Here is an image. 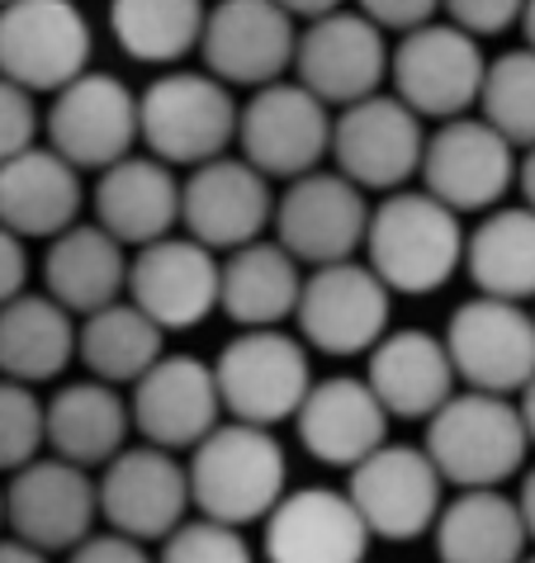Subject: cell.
Returning a JSON list of instances; mask_svg holds the SVG:
<instances>
[{
  "label": "cell",
  "instance_id": "cell-1",
  "mask_svg": "<svg viewBox=\"0 0 535 563\" xmlns=\"http://www.w3.org/2000/svg\"><path fill=\"white\" fill-rule=\"evenodd\" d=\"M469 232L432 190H393L370 213L365 265L393 294H436L465 265Z\"/></svg>",
  "mask_w": 535,
  "mask_h": 563
},
{
  "label": "cell",
  "instance_id": "cell-2",
  "mask_svg": "<svg viewBox=\"0 0 535 563\" xmlns=\"http://www.w3.org/2000/svg\"><path fill=\"white\" fill-rule=\"evenodd\" d=\"M290 460L285 445L271 435V427L251 421H218L190 450V497L199 516L228 526L265 521L275 503L290 488Z\"/></svg>",
  "mask_w": 535,
  "mask_h": 563
},
{
  "label": "cell",
  "instance_id": "cell-3",
  "mask_svg": "<svg viewBox=\"0 0 535 563\" xmlns=\"http://www.w3.org/2000/svg\"><path fill=\"white\" fill-rule=\"evenodd\" d=\"M427 455L436 460L440 478L455 488H502L512 474H522L531 431L522 402L507 394L465 388L436 417H427Z\"/></svg>",
  "mask_w": 535,
  "mask_h": 563
},
{
  "label": "cell",
  "instance_id": "cell-4",
  "mask_svg": "<svg viewBox=\"0 0 535 563\" xmlns=\"http://www.w3.org/2000/svg\"><path fill=\"white\" fill-rule=\"evenodd\" d=\"M223 412L251 427H275L304 408L313 388L308 341L290 336L280 327H242L214 360Z\"/></svg>",
  "mask_w": 535,
  "mask_h": 563
},
{
  "label": "cell",
  "instance_id": "cell-5",
  "mask_svg": "<svg viewBox=\"0 0 535 563\" xmlns=\"http://www.w3.org/2000/svg\"><path fill=\"white\" fill-rule=\"evenodd\" d=\"M143 104V143L171 166H204L238 143L242 109L232 86L214 71H166L138 96Z\"/></svg>",
  "mask_w": 535,
  "mask_h": 563
},
{
  "label": "cell",
  "instance_id": "cell-6",
  "mask_svg": "<svg viewBox=\"0 0 535 563\" xmlns=\"http://www.w3.org/2000/svg\"><path fill=\"white\" fill-rule=\"evenodd\" d=\"M389 76H393V96L407 109H417L422 119L446 123L479 109L488 57H483V43L474 34H465L460 24L432 20L422 29H407L393 43Z\"/></svg>",
  "mask_w": 535,
  "mask_h": 563
},
{
  "label": "cell",
  "instance_id": "cell-7",
  "mask_svg": "<svg viewBox=\"0 0 535 563\" xmlns=\"http://www.w3.org/2000/svg\"><path fill=\"white\" fill-rule=\"evenodd\" d=\"M332 104L318 100L298 81L256 86V96L242 104L238 147L256 170L271 180H298L318 170L323 156H332Z\"/></svg>",
  "mask_w": 535,
  "mask_h": 563
},
{
  "label": "cell",
  "instance_id": "cell-8",
  "mask_svg": "<svg viewBox=\"0 0 535 563\" xmlns=\"http://www.w3.org/2000/svg\"><path fill=\"white\" fill-rule=\"evenodd\" d=\"M422 156H427L422 114L384 90L346 104L332 123V162L365 195L407 190V180L422 176Z\"/></svg>",
  "mask_w": 535,
  "mask_h": 563
},
{
  "label": "cell",
  "instance_id": "cell-9",
  "mask_svg": "<svg viewBox=\"0 0 535 563\" xmlns=\"http://www.w3.org/2000/svg\"><path fill=\"white\" fill-rule=\"evenodd\" d=\"M389 308L393 289L370 265L332 261L313 265L298 294V336L323 355H365L389 336Z\"/></svg>",
  "mask_w": 535,
  "mask_h": 563
},
{
  "label": "cell",
  "instance_id": "cell-10",
  "mask_svg": "<svg viewBox=\"0 0 535 563\" xmlns=\"http://www.w3.org/2000/svg\"><path fill=\"white\" fill-rule=\"evenodd\" d=\"M96 516H100V483L90 478V468L62 455L29 460L6 483L10 536L29 540L43 554L76 550L86 536H96Z\"/></svg>",
  "mask_w": 535,
  "mask_h": 563
},
{
  "label": "cell",
  "instance_id": "cell-11",
  "mask_svg": "<svg viewBox=\"0 0 535 563\" xmlns=\"http://www.w3.org/2000/svg\"><path fill=\"white\" fill-rule=\"evenodd\" d=\"M374 205L341 170H308L275 199V242L298 265L351 261L365 246Z\"/></svg>",
  "mask_w": 535,
  "mask_h": 563
},
{
  "label": "cell",
  "instance_id": "cell-12",
  "mask_svg": "<svg viewBox=\"0 0 535 563\" xmlns=\"http://www.w3.org/2000/svg\"><path fill=\"white\" fill-rule=\"evenodd\" d=\"M446 346L465 388L512 398L535 379V312L526 303L479 294L450 312Z\"/></svg>",
  "mask_w": 535,
  "mask_h": 563
},
{
  "label": "cell",
  "instance_id": "cell-13",
  "mask_svg": "<svg viewBox=\"0 0 535 563\" xmlns=\"http://www.w3.org/2000/svg\"><path fill=\"white\" fill-rule=\"evenodd\" d=\"M351 493L356 511L365 516L370 536L380 540H417L436 530V516L446 507V478H440L427 445H398L384 441L370 460L351 468Z\"/></svg>",
  "mask_w": 535,
  "mask_h": 563
},
{
  "label": "cell",
  "instance_id": "cell-14",
  "mask_svg": "<svg viewBox=\"0 0 535 563\" xmlns=\"http://www.w3.org/2000/svg\"><path fill=\"white\" fill-rule=\"evenodd\" d=\"M43 123H48V147L81 170L114 166L143 143V104L109 71H81L67 81Z\"/></svg>",
  "mask_w": 535,
  "mask_h": 563
},
{
  "label": "cell",
  "instance_id": "cell-15",
  "mask_svg": "<svg viewBox=\"0 0 535 563\" xmlns=\"http://www.w3.org/2000/svg\"><path fill=\"white\" fill-rule=\"evenodd\" d=\"M90 24L76 0H10L0 5V76L34 96H57L90 62Z\"/></svg>",
  "mask_w": 535,
  "mask_h": 563
},
{
  "label": "cell",
  "instance_id": "cell-16",
  "mask_svg": "<svg viewBox=\"0 0 535 563\" xmlns=\"http://www.w3.org/2000/svg\"><path fill=\"white\" fill-rule=\"evenodd\" d=\"M204 71L228 86L285 81L298 57V20L280 0H214L204 20Z\"/></svg>",
  "mask_w": 535,
  "mask_h": 563
},
{
  "label": "cell",
  "instance_id": "cell-17",
  "mask_svg": "<svg viewBox=\"0 0 535 563\" xmlns=\"http://www.w3.org/2000/svg\"><path fill=\"white\" fill-rule=\"evenodd\" d=\"M516 147L483 114L436 123L422 156V190H432L455 213H483L516 185Z\"/></svg>",
  "mask_w": 535,
  "mask_h": 563
},
{
  "label": "cell",
  "instance_id": "cell-18",
  "mask_svg": "<svg viewBox=\"0 0 535 563\" xmlns=\"http://www.w3.org/2000/svg\"><path fill=\"white\" fill-rule=\"evenodd\" d=\"M190 464L162 445H123L100 474V516L109 530L162 544L190 516Z\"/></svg>",
  "mask_w": 535,
  "mask_h": 563
},
{
  "label": "cell",
  "instance_id": "cell-19",
  "mask_svg": "<svg viewBox=\"0 0 535 563\" xmlns=\"http://www.w3.org/2000/svg\"><path fill=\"white\" fill-rule=\"evenodd\" d=\"M389 38L384 29L360 10H332L304 24L298 34L294 76L327 104H356L365 96H380V81L389 76Z\"/></svg>",
  "mask_w": 535,
  "mask_h": 563
},
{
  "label": "cell",
  "instance_id": "cell-20",
  "mask_svg": "<svg viewBox=\"0 0 535 563\" xmlns=\"http://www.w3.org/2000/svg\"><path fill=\"white\" fill-rule=\"evenodd\" d=\"M129 299L162 332L199 327L223 299V261L190 232H171L162 242L138 246L129 265Z\"/></svg>",
  "mask_w": 535,
  "mask_h": 563
},
{
  "label": "cell",
  "instance_id": "cell-21",
  "mask_svg": "<svg viewBox=\"0 0 535 563\" xmlns=\"http://www.w3.org/2000/svg\"><path fill=\"white\" fill-rule=\"evenodd\" d=\"M275 223V190L271 176L256 170L247 156H214L190 170L185 180V205L181 228L199 238L214 252H238V246L256 242L265 228Z\"/></svg>",
  "mask_w": 535,
  "mask_h": 563
},
{
  "label": "cell",
  "instance_id": "cell-22",
  "mask_svg": "<svg viewBox=\"0 0 535 563\" xmlns=\"http://www.w3.org/2000/svg\"><path fill=\"white\" fill-rule=\"evenodd\" d=\"M133 431L162 450H195L218 421H223V394H218L214 365L195 355H162L133 384Z\"/></svg>",
  "mask_w": 535,
  "mask_h": 563
},
{
  "label": "cell",
  "instance_id": "cell-23",
  "mask_svg": "<svg viewBox=\"0 0 535 563\" xmlns=\"http://www.w3.org/2000/svg\"><path fill=\"white\" fill-rule=\"evenodd\" d=\"M370 526L341 488H294L265 516L271 563H365Z\"/></svg>",
  "mask_w": 535,
  "mask_h": 563
},
{
  "label": "cell",
  "instance_id": "cell-24",
  "mask_svg": "<svg viewBox=\"0 0 535 563\" xmlns=\"http://www.w3.org/2000/svg\"><path fill=\"white\" fill-rule=\"evenodd\" d=\"M294 427L318 464L356 468L389 441V408L370 388V379L332 374V379H313Z\"/></svg>",
  "mask_w": 535,
  "mask_h": 563
},
{
  "label": "cell",
  "instance_id": "cell-25",
  "mask_svg": "<svg viewBox=\"0 0 535 563\" xmlns=\"http://www.w3.org/2000/svg\"><path fill=\"white\" fill-rule=\"evenodd\" d=\"M185 185L162 156H138L129 152L123 162L105 166L96 180V223L114 232L123 246H148L162 242L181 228Z\"/></svg>",
  "mask_w": 535,
  "mask_h": 563
},
{
  "label": "cell",
  "instance_id": "cell-26",
  "mask_svg": "<svg viewBox=\"0 0 535 563\" xmlns=\"http://www.w3.org/2000/svg\"><path fill=\"white\" fill-rule=\"evenodd\" d=\"M365 379L374 394H380L389 417L427 421L455 398V379H460V374H455L446 336L407 327V332H389L380 346L370 351Z\"/></svg>",
  "mask_w": 535,
  "mask_h": 563
},
{
  "label": "cell",
  "instance_id": "cell-27",
  "mask_svg": "<svg viewBox=\"0 0 535 563\" xmlns=\"http://www.w3.org/2000/svg\"><path fill=\"white\" fill-rule=\"evenodd\" d=\"M81 213V166L57 147H24L0 162V223L20 238H57Z\"/></svg>",
  "mask_w": 535,
  "mask_h": 563
},
{
  "label": "cell",
  "instance_id": "cell-28",
  "mask_svg": "<svg viewBox=\"0 0 535 563\" xmlns=\"http://www.w3.org/2000/svg\"><path fill=\"white\" fill-rule=\"evenodd\" d=\"M129 265L133 261L123 256V242L114 232H105L100 223H72L48 242L43 285L67 312L90 318L129 294Z\"/></svg>",
  "mask_w": 535,
  "mask_h": 563
},
{
  "label": "cell",
  "instance_id": "cell-29",
  "mask_svg": "<svg viewBox=\"0 0 535 563\" xmlns=\"http://www.w3.org/2000/svg\"><path fill=\"white\" fill-rule=\"evenodd\" d=\"M133 431V408L105 379L62 384L48 398V450L81 468H105Z\"/></svg>",
  "mask_w": 535,
  "mask_h": 563
},
{
  "label": "cell",
  "instance_id": "cell-30",
  "mask_svg": "<svg viewBox=\"0 0 535 563\" xmlns=\"http://www.w3.org/2000/svg\"><path fill=\"white\" fill-rule=\"evenodd\" d=\"M531 544L522 503L502 488H460L436 516L440 563H522Z\"/></svg>",
  "mask_w": 535,
  "mask_h": 563
},
{
  "label": "cell",
  "instance_id": "cell-31",
  "mask_svg": "<svg viewBox=\"0 0 535 563\" xmlns=\"http://www.w3.org/2000/svg\"><path fill=\"white\" fill-rule=\"evenodd\" d=\"M76 312L53 294H20L0 303V374L20 384H48L76 360Z\"/></svg>",
  "mask_w": 535,
  "mask_h": 563
},
{
  "label": "cell",
  "instance_id": "cell-32",
  "mask_svg": "<svg viewBox=\"0 0 535 563\" xmlns=\"http://www.w3.org/2000/svg\"><path fill=\"white\" fill-rule=\"evenodd\" d=\"M304 294V265L280 242H247L223 261V299L218 308L238 327H280L298 312Z\"/></svg>",
  "mask_w": 535,
  "mask_h": 563
},
{
  "label": "cell",
  "instance_id": "cell-33",
  "mask_svg": "<svg viewBox=\"0 0 535 563\" xmlns=\"http://www.w3.org/2000/svg\"><path fill=\"white\" fill-rule=\"evenodd\" d=\"M465 265L479 294L531 303L535 299V209L531 205L493 209L469 232Z\"/></svg>",
  "mask_w": 535,
  "mask_h": 563
},
{
  "label": "cell",
  "instance_id": "cell-34",
  "mask_svg": "<svg viewBox=\"0 0 535 563\" xmlns=\"http://www.w3.org/2000/svg\"><path fill=\"white\" fill-rule=\"evenodd\" d=\"M162 327H156L133 299H119L100 312L81 318L76 332V360L90 369V379L105 384H138L162 360Z\"/></svg>",
  "mask_w": 535,
  "mask_h": 563
},
{
  "label": "cell",
  "instance_id": "cell-35",
  "mask_svg": "<svg viewBox=\"0 0 535 563\" xmlns=\"http://www.w3.org/2000/svg\"><path fill=\"white\" fill-rule=\"evenodd\" d=\"M204 20H209L204 0H114L109 5V29L119 48L148 67H166L199 48Z\"/></svg>",
  "mask_w": 535,
  "mask_h": 563
},
{
  "label": "cell",
  "instance_id": "cell-36",
  "mask_svg": "<svg viewBox=\"0 0 535 563\" xmlns=\"http://www.w3.org/2000/svg\"><path fill=\"white\" fill-rule=\"evenodd\" d=\"M479 114L507 137L516 152L535 147V48H512L488 62Z\"/></svg>",
  "mask_w": 535,
  "mask_h": 563
},
{
  "label": "cell",
  "instance_id": "cell-37",
  "mask_svg": "<svg viewBox=\"0 0 535 563\" xmlns=\"http://www.w3.org/2000/svg\"><path fill=\"white\" fill-rule=\"evenodd\" d=\"M48 445V402L34 394V384L0 374V474H14Z\"/></svg>",
  "mask_w": 535,
  "mask_h": 563
},
{
  "label": "cell",
  "instance_id": "cell-38",
  "mask_svg": "<svg viewBox=\"0 0 535 563\" xmlns=\"http://www.w3.org/2000/svg\"><path fill=\"white\" fill-rule=\"evenodd\" d=\"M156 563H256L242 526L214 521V516H185L156 550Z\"/></svg>",
  "mask_w": 535,
  "mask_h": 563
},
{
  "label": "cell",
  "instance_id": "cell-39",
  "mask_svg": "<svg viewBox=\"0 0 535 563\" xmlns=\"http://www.w3.org/2000/svg\"><path fill=\"white\" fill-rule=\"evenodd\" d=\"M39 137V104H34V90L0 76V162L20 156L24 147H34Z\"/></svg>",
  "mask_w": 535,
  "mask_h": 563
},
{
  "label": "cell",
  "instance_id": "cell-40",
  "mask_svg": "<svg viewBox=\"0 0 535 563\" xmlns=\"http://www.w3.org/2000/svg\"><path fill=\"white\" fill-rule=\"evenodd\" d=\"M450 24H460L465 34L474 38H493V34H507L512 24H522L526 14V0H440Z\"/></svg>",
  "mask_w": 535,
  "mask_h": 563
},
{
  "label": "cell",
  "instance_id": "cell-41",
  "mask_svg": "<svg viewBox=\"0 0 535 563\" xmlns=\"http://www.w3.org/2000/svg\"><path fill=\"white\" fill-rule=\"evenodd\" d=\"M67 563H156V554L133 536L100 530V536H86L76 550H67Z\"/></svg>",
  "mask_w": 535,
  "mask_h": 563
},
{
  "label": "cell",
  "instance_id": "cell-42",
  "mask_svg": "<svg viewBox=\"0 0 535 563\" xmlns=\"http://www.w3.org/2000/svg\"><path fill=\"white\" fill-rule=\"evenodd\" d=\"M360 14H370L384 34H407V29H422L436 20L440 0H356Z\"/></svg>",
  "mask_w": 535,
  "mask_h": 563
},
{
  "label": "cell",
  "instance_id": "cell-43",
  "mask_svg": "<svg viewBox=\"0 0 535 563\" xmlns=\"http://www.w3.org/2000/svg\"><path fill=\"white\" fill-rule=\"evenodd\" d=\"M24 285H29V252H24V238L0 223V303L20 299Z\"/></svg>",
  "mask_w": 535,
  "mask_h": 563
},
{
  "label": "cell",
  "instance_id": "cell-44",
  "mask_svg": "<svg viewBox=\"0 0 535 563\" xmlns=\"http://www.w3.org/2000/svg\"><path fill=\"white\" fill-rule=\"evenodd\" d=\"M0 563H48V554L20 536H0Z\"/></svg>",
  "mask_w": 535,
  "mask_h": 563
},
{
  "label": "cell",
  "instance_id": "cell-45",
  "mask_svg": "<svg viewBox=\"0 0 535 563\" xmlns=\"http://www.w3.org/2000/svg\"><path fill=\"white\" fill-rule=\"evenodd\" d=\"M280 5H285L294 20H318V14H332V10H341V0H280Z\"/></svg>",
  "mask_w": 535,
  "mask_h": 563
},
{
  "label": "cell",
  "instance_id": "cell-46",
  "mask_svg": "<svg viewBox=\"0 0 535 563\" xmlns=\"http://www.w3.org/2000/svg\"><path fill=\"white\" fill-rule=\"evenodd\" d=\"M516 503H522V516H526V530H531V540H535V468L522 478V493H516Z\"/></svg>",
  "mask_w": 535,
  "mask_h": 563
},
{
  "label": "cell",
  "instance_id": "cell-47",
  "mask_svg": "<svg viewBox=\"0 0 535 563\" xmlns=\"http://www.w3.org/2000/svg\"><path fill=\"white\" fill-rule=\"evenodd\" d=\"M516 185H522L526 205L535 209V147H526V156H522V170H516Z\"/></svg>",
  "mask_w": 535,
  "mask_h": 563
},
{
  "label": "cell",
  "instance_id": "cell-48",
  "mask_svg": "<svg viewBox=\"0 0 535 563\" xmlns=\"http://www.w3.org/2000/svg\"><path fill=\"white\" fill-rule=\"evenodd\" d=\"M516 402H522V417H526V431H531V445H535V379L516 394Z\"/></svg>",
  "mask_w": 535,
  "mask_h": 563
},
{
  "label": "cell",
  "instance_id": "cell-49",
  "mask_svg": "<svg viewBox=\"0 0 535 563\" xmlns=\"http://www.w3.org/2000/svg\"><path fill=\"white\" fill-rule=\"evenodd\" d=\"M522 34H526V48H535V0H526V14H522Z\"/></svg>",
  "mask_w": 535,
  "mask_h": 563
},
{
  "label": "cell",
  "instance_id": "cell-50",
  "mask_svg": "<svg viewBox=\"0 0 535 563\" xmlns=\"http://www.w3.org/2000/svg\"><path fill=\"white\" fill-rule=\"evenodd\" d=\"M0 526H6V488H0Z\"/></svg>",
  "mask_w": 535,
  "mask_h": 563
},
{
  "label": "cell",
  "instance_id": "cell-51",
  "mask_svg": "<svg viewBox=\"0 0 535 563\" xmlns=\"http://www.w3.org/2000/svg\"><path fill=\"white\" fill-rule=\"evenodd\" d=\"M522 563H535V554H526V559H522Z\"/></svg>",
  "mask_w": 535,
  "mask_h": 563
},
{
  "label": "cell",
  "instance_id": "cell-52",
  "mask_svg": "<svg viewBox=\"0 0 535 563\" xmlns=\"http://www.w3.org/2000/svg\"><path fill=\"white\" fill-rule=\"evenodd\" d=\"M0 5H10V0H0Z\"/></svg>",
  "mask_w": 535,
  "mask_h": 563
},
{
  "label": "cell",
  "instance_id": "cell-53",
  "mask_svg": "<svg viewBox=\"0 0 535 563\" xmlns=\"http://www.w3.org/2000/svg\"><path fill=\"white\" fill-rule=\"evenodd\" d=\"M531 312H535V308H531Z\"/></svg>",
  "mask_w": 535,
  "mask_h": 563
}]
</instances>
